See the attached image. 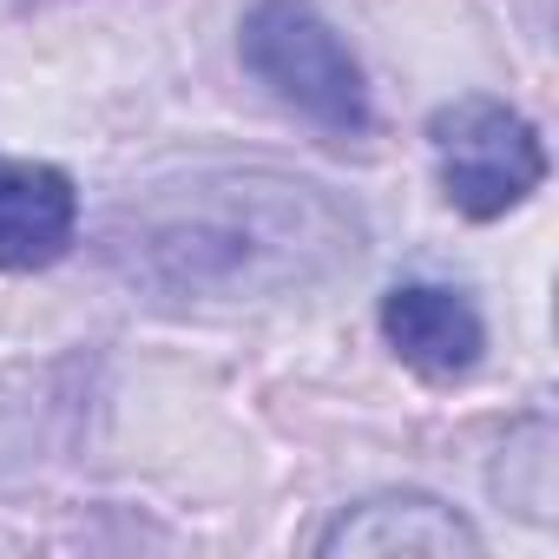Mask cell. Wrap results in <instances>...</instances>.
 Listing matches in <instances>:
<instances>
[{
    "label": "cell",
    "instance_id": "cell-3",
    "mask_svg": "<svg viewBox=\"0 0 559 559\" xmlns=\"http://www.w3.org/2000/svg\"><path fill=\"white\" fill-rule=\"evenodd\" d=\"M382 336L395 343V356L421 376H467L480 362V310L461 297V290H441V284H402L382 297Z\"/></svg>",
    "mask_w": 559,
    "mask_h": 559
},
{
    "label": "cell",
    "instance_id": "cell-2",
    "mask_svg": "<svg viewBox=\"0 0 559 559\" xmlns=\"http://www.w3.org/2000/svg\"><path fill=\"white\" fill-rule=\"evenodd\" d=\"M428 139H435L441 185H448L454 211H467V217H500L546 178L539 132L500 99H454V106H441Z\"/></svg>",
    "mask_w": 559,
    "mask_h": 559
},
{
    "label": "cell",
    "instance_id": "cell-5",
    "mask_svg": "<svg viewBox=\"0 0 559 559\" xmlns=\"http://www.w3.org/2000/svg\"><path fill=\"white\" fill-rule=\"evenodd\" d=\"M323 552H480V533L428 493H382L349 507L323 533Z\"/></svg>",
    "mask_w": 559,
    "mask_h": 559
},
{
    "label": "cell",
    "instance_id": "cell-4",
    "mask_svg": "<svg viewBox=\"0 0 559 559\" xmlns=\"http://www.w3.org/2000/svg\"><path fill=\"white\" fill-rule=\"evenodd\" d=\"M80 224V191L60 165L0 158V270H47Z\"/></svg>",
    "mask_w": 559,
    "mask_h": 559
},
{
    "label": "cell",
    "instance_id": "cell-1",
    "mask_svg": "<svg viewBox=\"0 0 559 559\" xmlns=\"http://www.w3.org/2000/svg\"><path fill=\"white\" fill-rule=\"evenodd\" d=\"M243 67L323 132H362L369 126V86L336 27L304 0H257L243 14Z\"/></svg>",
    "mask_w": 559,
    "mask_h": 559
}]
</instances>
